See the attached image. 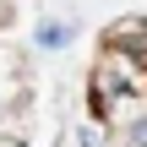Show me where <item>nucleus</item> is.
<instances>
[{"instance_id": "nucleus-1", "label": "nucleus", "mask_w": 147, "mask_h": 147, "mask_svg": "<svg viewBox=\"0 0 147 147\" xmlns=\"http://www.w3.org/2000/svg\"><path fill=\"white\" fill-rule=\"evenodd\" d=\"M65 38H71V33H65V22H44V27H38V44H44V49H60Z\"/></svg>"}, {"instance_id": "nucleus-2", "label": "nucleus", "mask_w": 147, "mask_h": 147, "mask_svg": "<svg viewBox=\"0 0 147 147\" xmlns=\"http://www.w3.org/2000/svg\"><path fill=\"white\" fill-rule=\"evenodd\" d=\"M131 147H147V120L136 125V131H131Z\"/></svg>"}]
</instances>
